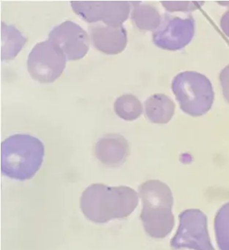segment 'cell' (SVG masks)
Returning a JSON list of instances; mask_svg holds the SVG:
<instances>
[{"label": "cell", "instance_id": "17", "mask_svg": "<svg viewBox=\"0 0 229 250\" xmlns=\"http://www.w3.org/2000/svg\"><path fill=\"white\" fill-rule=\"evenodd\" d=\"M163 6L168 12H190L198 10L203 5V1H161Z\"/></svg>", "mask_w": 229, "mask_h": 250}, {"label": "cell", "instance_id": "15", "mask_svg": "<svg viewBox=\"0 0 229 250\" xmlns=\"http://www.w3.org/2000/svg\"><path fill=\"white\" fill-rule=\"evenodd\" d=\"M114 111L123 120L133 121L142 115L143 105L135 95H122L114 103Z\"/></svg>", "mask_w": 229, "mask_h": 250}, {"label": "cell", "instance_id": "12", "mask_svg": "<svg viewBox=\"0 0 229 250\" xmlns=\"http://www.w3.org/2000/svg\"><path fill=\"white\" fill-rule=\"evenodd\" d=\"M174 101L164 94H155L145 101V113L149 121L167 124L175 112Z\"/></svg>", "mask_w": 229, "mask_h": 250}, {"label": "cell", "instance_id": "10", "mask_svg": "<svg viewBox=\"0 0 229 250\" xmlns=\"http://www.w3.org/2000/svg\"><path fill=\"white\" fill-rule=\"evenodd\" d=\"M89 32L93 46L105 54H120L127 45V31L123 26H108L98 23L89 26Z\"/></svg>", "mask_w": 229, "mask_h": 250}, {"label": "cell", "instance_id": "7", "mask_svg": "<svg viewBox=\"0 0 229 250\" xmlns=\"http://www.w3.org/2000/svg\"><path fill=\"white\" fill-rule=\"evenodd\" d=\"M180 219L178 230L171 239L173 250H215L209 239L205 214L196 210H188L184 211Z\"/></svg>", "mask_w": 229, "mask_h": 250}, {"label": "cell", "instance_id": "9", "mask_svg": "<svg viewBox=\"0 0 229 250\" xmlns=\"http://www.w3.org/2000/svg\"><path fill=\"white\" fill-rule=\"evenodd\" d=\"M48 39L62 51L67 60H81L89 51L88 34L79 25L70 21L55 26L50 32Z\"/></svg>", "mask_w": 229, "mask_h": 250}, {"label": "cell", "instance_id": "1", "mask_svg": "<svg viewBox=\"0 0 229 250\" xmlns=\"http://www.w3.org/2000/svg\"><path fill=\"white\" fill-rule=\"evenodd\" d=\"M138 201L137 192L129 187L93 184L82 193L80 207L86 219L103 224L128 217L137 207Z\"/></svg>", "mask_w": 229, "mask_h": 250}, {"label": "cell", "instance_id": "2", "mask_svg": "<svg viewBox=\"0 0 229 250\" xmlns=\"http://www.w3.org/2000/svg\"><path fill=\"white\" fill-rule=\"evenodd\" d=\"M43 157V144L30 135L16 134L1 144V170L10 179H32L41 168Z\"/></svg>", "mask_w": 229, "mask_h": 250}, {"label": "cell", "instance_id": "18", "mask_svg": "<svg viewBox=\"0 0 229 250\" xmlns=\"http://www.w3.org/2000/svg\"><path fill=\"white\" fill-rule=\"evenodd\" d=\"M220 82L224 98L229 104V64L224 67L220 73Z\"/></svg>", "mask_w": 229, "mask_h": 250}, {"label": "cell", "instance_id": "19", "mask_svg": "<svg viewBox=\"0 0 229 250\" xmlns=\"http://www.w3.org/2000/svg\"><path fill=\"white\" fill-rule=\"evenodd\" d=\"M221 27L224 33L229 38V10L225 12L221 17Z\"/></svg>", "mask_w": 229, "mask_h": 250}, {"label": "cell", "instance_id": "3", "mask_svg": "<svg viewBox=\"0 0 229 250\" xmlns=\"http://www.w3.org/2000/svg\"><path fill=\"white\" fill-rule=\"evenodd\" d=\"M143 204L141 220L146 233L153 238H164L172 230V197L169 188L159 181L151 180L140 187Z\"/></svg>", "mask_w": 229, "mask_h": 250}, {"label": "cell", "instance_id": "6", "mask_svg": "<svg viewBox=\"0 0 229 250\" xmlns=\"http://www.w3.org/2000/svg\"><path fill=\"white\" fill-rule=\"evenodd\" d=\"M70 4L74 13L88 23L102 21L108 26H123L131 9L130 1L120 0H75Z\"/></svg>", "mask_w": 229, "mask_h": 250}, {"label": "cell", "instance_id": "5", "mask_svg": "<svg viewBox=\"0 0 229 250\" xmlns=\"http://www.w3.org/2000/svg\"><path fill=\"white\" fill-rule=\"evenodd\" d=\"M67 60L62 51L48 39L37 43L29 53L28 72L32 79L40 83H52L64 71Z\"/></svg>", "mask_w": 229, "mask_h": 250}, {"label": "cell", "instance_id": "16", "mask_svg": "<svg viewBox=\"0 0 229 250\" xmlns=\"http://www.w3.org/2000/svg\"><path fill=\"white\" fill-rule=\"evenodd\" d=\"M217 243L221 250H229V203L217 214L215 221Z\"/></svg>", "mask_w": 229, "mask_h": 250}, {"label": "cell", "instance_id": "13", "mask_svg": "<svg viewBox=\"0 0 229 250\" xmlns=\"http://www.w3.org/2000/svg\"><path fill=\"white\" fill-rule=\"evenodd\" d=\"M27 39L13 25L1 22V60H13L26 44Z\"/></svg>", "mask_w": 229, "mask_h": 250}, {"label": "cell", "instance_id": "4", "mask_svg": "<svg viewBox=\"0 0 229 250\" xmlns=\"http://www.w3.org/2000/svg\"><path fill=\"white\" fill-rule=\"evenodd\" d=\"M171 89L180 108L192 117L205 115L212 108L215 99L213 87L205 75L184 71L173 79Z\"/></svg>", "mask_w": 229, "mask_h": 250}, {"label": "cell", "instance_id": "11", "mask_svg": "<svg viewBox=\"0 0 229 250\" xmlns=\"http://www.w3.org/2000/svg\"><path fill=\"white\" fill-rule=\"evenodd\" d=\"M130 152L127 140L119 134H108L101 138L95 147L97 158L108 166H119Z\"/></svg>", "mask_w": 229, "mask_h": 250}, {"label": "cell", "instance_id": "8", "mask_svg": "<svg viewBox=\"0 0 229 250\" xmlns=\"http://www.w3.org/2000/svg\"><path fill=\"white\" fill-rule=\"evenodd\" d=\"M195 35V20L193 16L183 18L164 15L161 24L152 35L154 43L158 48L175 51L187 46Z\"/></svg>", "mask_w": 229, "mask_h": 250}, {"label": "cell", "instance_id": "14", "mask_svg": "<svg viewBox=\"0 0 229 250\" xmlns=\"http://www.w3.org/2000/svg\"><path fill=\"white\" fill-rule=\"evenodd\" d=\"M131 19L140 30L155 31L158 29L162 21V16L156 7L151 4H140L139 1H133Z\"/></svg>", "mask_w": 229, "mask_h": 250}]
</instances>
